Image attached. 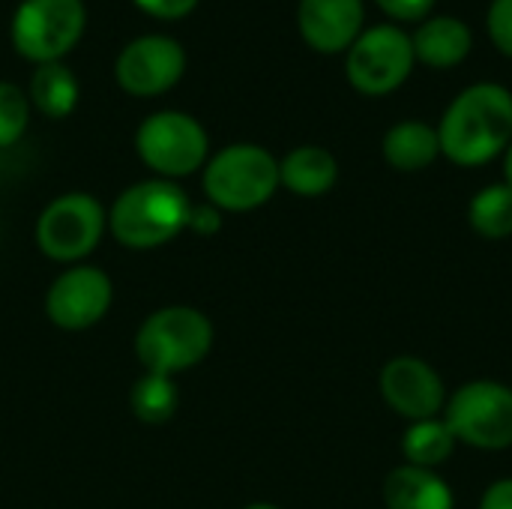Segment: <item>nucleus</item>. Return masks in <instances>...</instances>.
Wrapping results in <instances>:
<instances>
[{"instance_id": "f257e3e1", "label": "nucleus", "mask_w": 512, "mask_h": 509, "mask_svg": "<svg viewBox=\"0 0 512 509\" xmlns=\"http://www.w3.org/2000/svg\"><path fill=\"white\" fill-rule=\"evenodd\" d=\"M441 153L465 168L501 156L512 144V93L495 81L462 90L438 123Z\"/></svg>"}, {"instance_id": "f03ea898", "label": "nucleus", "mask_w": 512, "mask_h": 509, "mask_svg": "<svg viewBox=\"0 0 512 509\" xmlns=\"http://www.w3.org/2000/svg\"><path fill=\"white\" fill-rule=\"evenodd\" d=\"M192 204L171 180H144L129 186L108 213V231L126 249H156L189 228Z\"/></svg>"}, {"instance_id": "7ed1b4c3", "label": "nucleus", "mask_w": 512, "mask_h": 509, "mask_svg": "<svg viewBox=\"0 0 512 509\" xmlns=\"http://www.w3.org/2000/svg\"><path fill=\"white\" fill-rule=\"evenodd\" d=\"M213 348V324L192 306H168L153 312L135 336V357L144 372L168 375L198 366Z\"/></svg>"}, {"instance_id": "20e7f679", "label": "nucleus", "mask_w": 512, "mask_h": 509, "mask_svg": "<svg viewBox=\"0 0 512 509\" xmlns=\"http://www.w3.org/2000/svg\"><path fill=\"white\" fill-rule=\"evenodd\" d=\"M279 189V162L258 144H231L204 168V192L213 207L246 213L267 204Z\"/></svg>"}, {"instance_id": "39448f33", "label": "nucleus", "mask_w": 512, "mask_h": 509, "mask_svg": "<svg viewBox=\"0 0 512 509\" xmlns=\"http://www.w3.org/2000/svg\"><path fill=\"white\" fill-rule=\"evenodd\" d=\"M414 60L411 36L396 24H378L363 30L348 48L345 75L354 90L366 96H387L408 81Z\"/></svg>"}, {"instance_id": "423d86ee", "label": "nucleus", "mask_w": 512, "mask_h": 509, "mask_svg": "<svg viewBox=\"0 0 512 509\" xmlns=\"http://www.w3.org/2000/svg\"><path fill=\"white\" fill-rule=\"evenodd\" d=\"M456 441L477 450L512 447V390L498 381H471L453 393L444 414Z\"/></svg>"}, {"instance_id": "0eeeda50", "label": "nucleus", "mask_w": 512, "mask_h": 509, "mask_svg": "<svg viewBox=\"0 0 512 509\" xmlns=\"http://www.w3.org/2000/svg\"><path fill=\"white\" fill-rule=\"evenodd\" d=\"M108 228L102 204L87 192H69L54 198L36 222V246L51 261H81L87 258Z\"/></svg>"}, {"instance_id": "6e6552de", "label": "nucleus", "mask_w": 512, "mask_h": 509, "mask_svg": "<svg viewBox=\"0 0 512 509\" xmlns=\"http://www.w3.org/2000/svg\"><path fill=\"white\" fill-rule=\"evenodd\" d=\"M135 150L147 168L162 174V180L186 177L207 159V132L189 114L159 111L138 126Z\"/></svg>"}, {"instance_id": "1a4fd4ad", "label": "nucleus", "mask_w": 512, "mask_h": 509, "mask_svg": "<svg viewBox=\"0 0 512 509\" xmlns=\"http://www.w3.org/2000/svg\"><path fill=\"white\" fill-rule=\"evenodd\" d=\"M84 33L81 0H24L12 18L15 51L33 63L60 60Z\"/></svg>"}, {"instance_id": "9d476101", "label": "nucleus", "mask_w": 512, "mask_h": 509, "mask_svg": "<svg viewBox=\"0 0 512 509\" xmlns=\"http://www.w3.org/2000/svg\"><path fill=\"white\" fill-rule=\"evenodd\" d=\"M111 279L90 264L63 270L45 297V315L60 330H87L105 318L111 309Z\"/></svg>"}, {"instance_id": "9b49d317", "label": "nucleus", "mask_w": 512, "mask_h": 509, "mask_svg": "<svg viewBox=\"0 0 512 509\" xmlns=\"http://www.w3.org/2000/svg\"><path fill=\"white\" fill-rule=\"evenodd\" d=\"M186 69V51L168 36L132 39L114 66L120 87L132 96H159L171 90Z\"/></svg>"}, {"instance_id": "f8f14e48", "label": "nucleus", "mask_w": 512, "mask_h": 509, "mask_svg": "<svg viewBox=\"0 0 512 509\" xmlns=\"http://www.w3.org/2000/svg\"><path fill=\"white\" fill-rule=\"evenodd\" d=\"M381 396L384 402L408 417L411 423L417 420H432L441 414L447 393L441 375L420 357H393L384 372H381Z\"/></svg>"}, {"instance_id": "ddd939ff", "label": "nucleus", "mask_w": 512, "mask_h": 509, "mask_svg": "<svg viewBox=\"0 0 512 509\" xmlns=\"http://www.w3.org/2000/svg\"><path fill=\"white\" fill-rule=\"evenodd\" d=\"M363 0H300L297 27L321 54H339L363 33Z\"/></svg>"}, {"instance_id": "4468645a", "label": "nucleus", "mask_w": 512, "mask_h": 509, "mask_svg": "<svg viewBox=\"0 0 512 509\" xmlns=\"http://www.w3.org/2000/svg\"><path fill=\"white\" fill-rule=\"evenodd\" d=\"M411 45L420 63L432 69H453L471 54L474 33L456 15H432L417 27V33L411 36Z\"/></svg>"}, {"instance_id": "2eb2a0df", "label": "nucleus", "mask_w": 512, "mask_h": 509, "mask_svg": "<svg viewBox=\"0 0 512 509\" xmlns=\"http://www.w3.org/2000/svg\"><path fill=\"white\" fill-rule=\"evenodd\" d=\"M336 177H339L336 156L315 144L297 147L279 162V186L291 189L300 198L327 195L336 186Z\"/></svg>"}, {"instance_id": "dca6fc26", "label": "nucleus", "mask_w": 512, "mask_h": 509, "mask_svg": "<svg viewBox=\"0 0 512 509\" xmlns=\"http://www.w3.org/2000/svg\"><path fill=\"white\" fill-rule=\"evenodd\" d=\"M384 501L387 509H453L450 486L426 468L402 465L396 468L384 483Z\"/></svg>"}, {"instance_id": "f3484780", "label": "nucleus", "mask_w": 512, "mask_h": 509, "mask_svg": "<svg viewBox=\"0 0 512 509\" xmlns=\"http://www.w3.org/2000/svg\"><path fill=\"white\" fill-rule=\"evenodd\" d=\"M441 156L438 129L423 120H402L384 135V159L396 171H423Z\"/></svg>"}, {"instance_id": "a211bd4d", "label": "nucleus", "mask_w": 512, "mask_h": 509, "mask_svg": "<svg viewBox=\"0 0 512 509\" xmlns=\"http://www.w3.org/2000/svg\"><path fill=\"white\" fill-rule=\"evenodd\" d=\"M30 102L45 117H66L78 105V78L60 60L39 63L30 78Z\"/></svg>"}, {"instance_id": "6ab92c4d", "label": "nucleus", "mask_w": 512, "mask_h": 509, "mask_svg": "<svg viewBox=\"0 0 512 509\" xmlns=\"http://www.w3.org/2000/svg\"><path fill=\"white\" fill-rule=\"evenodd\" d=\"M456 435L450 432L447 420L432 417V420H417L411 423V429L402 438V453L408 459V465L414 468H426L435 471L438 465H444L453 450H456Z\"/></svg>"}, {"instance_id": "aec40b11", "label": "nucleus", "mask_w": 512, "mask_h": 509, "mask_svg": "<svg viewBox=\"0 0 512 509\" xmlns=\"http://www.w3.org/2000/svg\"><path fill=\"white\" fill-rule=\"evenodd\" d=\"M468 219L486 240H504L512 234V186L492 183L471 198Z\"/></svg>"}, {"instance_id": "412c9836", "label": "nucleus", "mask_w": 512, "mask_h": 509, "mask_svg": "<svg viewBox=\"0 0 512 509\" xmlns=\"http://www.w3.org/2000/svg\"><path fill=\"white\" fill-rule=\"evenodd\" d=\"M132 411L138 420L144 423H168L177 411V387L168 375H156V372H144L135 387H132Z\"/></svg>"}, {"instance_id": "4be33fe9", "label": "nucleus", "mask_w": 512, "mask_h": 509, "mask_svg": "<svg viewBox=\"0 0 512 509\" xmlns=\"http://www.w3.org/2000/svg\"><path fill=\"white\" fill-rule=\"evenodd\" d=\"M30 120V99L12 81H0V147H12Z\"/></svg>"}, {"instance_id": "5701e85b", "label": "nucleus", "mask_w": 512, "mask_h": 509, "mask_svg": "<svg viewBox=\"0 0 512 509\" xmlns=\"http://www.w3.org/2000/svg\"><path fill=\"white\" fill-rule=\"evenodd\" d=\"M486 30L501 54L512 57V0H492L486 15Z\"/></svg>"}, {"instance_id": "b1692460", "label": "nucleus", "mask_w": 512, "mask_h": 509, "mask_svg": "<svg viewBox=\"0 0 512 509\" xmlns=\"http://www.w3.org/2000/svg\"><path fill=\"white\" fill-rule=\"evenodd\" d=\"M396 21H420L432 12L435 0H375Z\"/></svg>"}, {"instance_id": "393cba45", "label": "nucleus", "mask_w": 512, "mask_h": 509, "mask_svg": "<svg viewBox=\"0 0 512 509\" xmlns=\"http://www.w3.org/2000/svg\"><path fill=\"white\" fill-rule=\"evenodd\" d=\"M135 3L156 18H183L195 9L198 0H135Z\"/></svg>"}, {"instance_id": "a878e982", "label": "nucleus", "mask_w": 512, "mask_h": 509, "mask_svg": "<svg viewBox=\"0 0 512 509\" xmlns=\"http://www.w3.org/2000/svg\"><path fill=\"white\" fill-rule=\"evenodd\" d=\"M480 509H512V477L492 483L480 501Z\"/></svg>"}, {"instance_id": "bb28decb", "label": "nucleus", "mask_w": 512, "mask_h": 509, "mask_svg": "<svg viewBox=\"0 0 512 509\" xmlns=\"http://www.w3.org/2000/svg\"><path fill=\"white\" fill-rule=\"evenodd\" d=\"M189 228L204 231V234L216 231V228H219V213H216V207H192V213H189Z\"/></svg>"}, {"instance_id": "cd10ccee", "label": "nucleus", "mask_w": 512, "mask_h": 509, "mask_svg": "<svg viewBox=\"0 0 512 509\" xmlns=\"http://www.w3.org/2000/svg\"><path fill=\"white\" fill-rule=\"evenodd\" d=\"M504 177H507L504 183H507V186H512V144L507 147V159H504Z\"/></svg>"}, {"instance_id": "c85d7f7f", "label": "nucleus", "mask_w": 512, "mask_h": 509, "mask_svg": "<svg viewBox=\"0 0 512 509\" xmlns=\"http://www.w3.org/2000/svg\"><path fill=\"white\" fill-rule=\"evenodd\" d=\"M246 509H279V507H273V504H252V507H246Z\"/></svg>"}]
</instances>
